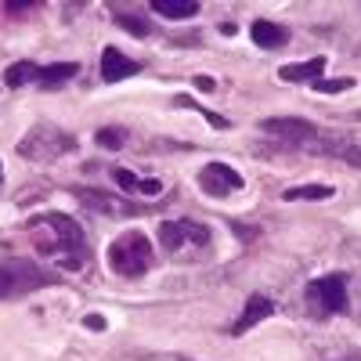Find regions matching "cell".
<instances>
[{
	"label": "cell",
	"mask_w": 361,
	"mask_h": 361,
	"mask_svg": "<svg viewBox=\"0 0 361 361\" xmlns=\"http://www.w3.org/2000/svg\"><path fill=\"white\" fill-rule=\"evenodd\" d=\"M264 134H279L282 141H289L293 148H307V152H322V156H336V159H347L354 166H361V148L347 137H336V134H325L318 130L307 119H289V116H279V119H264L260 123Z\"/></svg>",
	"instance_id": "1"
},
{
	"label": "cell",
	"mask_w": 361,
	"mask_h": 361,
	"mask_svg": "<svg viewBox=\"0 0 361 361\" xmlns=\"http://www.w3.org/2000/svg\"><path fill=\"white\" fill-rule=\"evenodd\" d=\"M54 286V271L40 267L29 257H4L0 260V300H15L25 293H37Z\"/></svg>",
	"instance_id": "2"
},
{
	"label": "cell",
	"mask_w": 361,
	"mask_h": 361,
	"mask_svg": "<svg viewBox=\"0 0 361 361\" xmlns=\"http://www.w3.org/2000/svg\"><path fill=\"white\" fill-rule=\"evenodd\" d=\"M148 264H152V243H148L141 231H127L123 238H116L109 246V267L123 279L145 275Z\"/></svg>",
	"instance_id": "3"
},
{
	"label": "cell",
	"mask_w": 361,
	"mask_h": 361,
	"mask_svg": "<svg viewBox=\"0 0 361 361\" xmlns=\"http://www.w3.org/2000/svg\"><path fill=\"white\" fill-rule=\"evenodd\" d=\"M37 224H47V228L54 231V238H58V250L66 253V267H69V271L83 267L87 235H83V228H80L73 217H66V214H44Z\"/></svg>",
	"instance_id": "4"
},
{
	"label": "cell",
	"mask_w": 361,
	"mask_h": 361,
	"mask_svg": "<svg viewBox=\"0 0 361 361\" xmlns=\"http://www.w3.org/2000/svg\"><path fill=\"white\" fill-rule=\"evenodd\" d=\"M307 300L322 314H340L347 307V279L343 275H325L307 286Z\"/></svg>",
	"instance_id": "5"
},
{
	"label": "cell",
	"mask_w": 361,
	"mask_h": 361,
	"mask_svg": "<svg viewBox=\"0 0 361 361\" xmlns=\"http://www.w3.org/2000/svg\"><path fill=\"white\" fill-rule=\"evenodd\" d=\"M159 243L170 253L185 250V246H206L209 243V228L195 224V221H163L159 224Z\"/></svg>",
	"instance_id": "6"
},
{
	"label": "cell",
	"mask_w": 361,
	"mask_h": 361,
	"mask_svg": "<svg viewBox=\"0 0 361 361\" xmlns=\"http://www.w3.org/2000/svg\"><path fill=\"white\" fill-rule=\"evenodd\" d=\"M199 188L206 195H214V199H224V195L243 188V173H238L235 166H228V163H206L202 173H199Z\"/></svg>",
	"instance_id": "7"
},
{
	"label": "cell",
	"mask_w": 361,
	"mask_h": 361,
	"mask_svg": "<svg viewBox=\"0 0 361 361\" xmlns=\"http://www.w3.org/2000/svg\"><path fill=\"white\" fill-rule=\"evenodd\" d=\"M141 66L134 62V58H127L123 51H116V47H105L102 51V80L105 83H119V80H127L134 76Z\"/></svg>",
	"instance_id": "8"
},
{
	"label": "cell",
	"mask_w": 361,
	"mask_h": 361,
	"mask_svg": "<svg viewBox=\"0 0 361 361\" xmlns=\"http://www.w3.org/2000/svg\"><path fill=\"white\" fill-rule=\"evenodd\" d=\"M271 314H275V304H271L267 296L253 293V296L246 300V307H243V318L231 325V333H235V336H243V333H250L257 322H264V318H271Z\"/></svg>",
	"instance_id": "9"
},
{
	"label": "cell",
	"mask_w": 361,
	"mask_h": 361,
	"mask_svg": "<svg viewBox=\"0 0 361 361\" xmlns=\"http://www.w3.org/2000/svg\"><path fill=\"white\" fill-rule=\"evenodd\" d=\"M322 73H325V58L318 54V58H311V62L282 66V69H279V80H286V83H318Z\"/></svg>",
	"instance_id": "10"
},
{
	"label": "cell",
	"mask_w": 361,
	"mask_h": 361,
	"mask_svg": "<svg viewBox=\"0 0 361 361\" xmlns=\"http://www.w3.org/2000/svg\"><path fill=\"white\" fill-rule=\"evenodd\" d=\"M250 33H253V44H260V47H267V51H275V47H282V44L289 40L286 25H279V22H267V18H257Z\"/></svg>",
	"instance_id": "11"
},
{
	"label": "cell",
	"mask_w": 361,
	"mask_h": 361,
	"mask_svg": "<svg viewBox=\"0 0 361 361\" xmlns=\"http://www.w3.org/2000/svg\"><path fill=\"white\" fill-rule=\"evenodd\" d=\"M80 73V66L76 62H54V66H44V69H37V83L40 87H62L66 80H73Z\"/></svg>",
	"instance_id": "12"
},
{
	"label": "cell",
	"mask_w": 361,
	"mask_h": 361,
	"mask_svg": "<svg viewBox=\"0 0 361 361\" xmlns=\"http://www.w3.org/2000/svg\"><path fill=\"white\" fill-rule=\"evenodd\" d=\"M152 11L177 22V18H195L199 15V4H195V0H173V4H170V0H156Z\"/></svg>",
	"instance_id": "13"
},
{
	"label": "cell",
	"mask_w": 361,
	"mask_h": 361,
	"mask_svg": "<svg viewBox=\"0 0 361 361\" xmlns=\"http://www.w3.org/2000/svg\"><path fill=\"white\" fill-rule=\"evenodd\" d=\"M289 202H300V199H307V202H318V199H333V185H304V188H286Z\"/></svg>",
	"instance_id": "14"
},
{
	"label": "cell",
	"mask_w": 361,
	"mask_h": 361,
	"mask_svg": "<svg viewBox=\"0 0 361 361\" xmlns=\"http://www.w3.org/2000/svg\"><path fill=\"white\" fill-rule=\"evenodd\" d=\"M29 80H37V66H33V62H15V66H8V73H4V83H8L11 90L25 87Z\"/></svg>",
	"instance_id": "15"
},
{
	"label": "cell",
	"mask_w": 361,
	"mask_h": 361,
	"mask_svg": "<svg viewBox=\"0 0 361 361\" xmlns=\"http://www.w3.org/2000/svg\"><path fill=\"white\" fill-rule=\"evenodd\" d=\"M314 90H322V94H340V90H350L354 87V80L350 76H340V80H318V83H311Z\"/></svg>",
	"instance_id": "16"
},
{
	"label": "cell",
	"mask_w": 361,
	"mask_h": 361,
	"mask_svg": "<svg viewBox=\"0 0 361 361\" xmlns=\"http://www.w3.org/2000/svg\"><path fill=\"white\" fill-rule=\"evenodd\" d=\"M123 137H127L123 130H112V127H102L98 130V145L102 148H123Z\"/></svg>",
	"instance_id": "17"
},
{
	"label": "cell",
	"mask_w": 361,
	"mask_h": 361,
	"mask_svg": "<svg viewBox=\"0 0 361 361\" xmlns=\"http://www.w3.org/2000/svg\"><path fill=\"white\" fill-rule=\"evenodd\" d=\"M112 180H116V185L123 188V192H137V177H134L130 170H123V166L112 170Z\"/></svg>",
	"instance_id": "18"
},
{
	"label": "cell",
	"mask_w": 361,
	"mask_h": 361,
	"mask_svg": "<svg viewBox=\"0 0 361 361\" xmlns=\"http://www.w3.org/2000/svg\"><path fill=\"white\" fill-rule=\"evenodd\" d=\"M116 22L127 29V33H134V37H148V25L141 22V18H127V15H116Z\"/></svg>",
	"instance_id": "19"
},
{
	"label": "cell",
	"mask_w": 361,
	"mask_h": 361,
	"mask_svg": "<svg viewBox=\"0 0 361 361\" xmlns=\"http://www.w3.org/2000/svg\"><path fill=\"white\" fill-rule=\"evenodd\" d=\"M137 192H141V195H159L163 185H159V180H137Z\"/></svg>",
	"instance_id": "20"
},
{
	"label": "cell",
	"mask_w": 361,
	"mask_h": 361,
	"mask_svg": "<svg viewBox=\"0 0 361 361\" xmlns=\"http://www.w3.org/2000/svg\"><path fill=\"white\" fill-rule=\"evenodd\" d=\"M195 87L209 94V90H217V80H214V76H195Z\"/></svg>",
	"instance_id": "21"
},
{
	"label": "cell",
	"mask_w": 361,
	"mask_h": 361,
	"mask_svg": "<svg viewBox=\"0 0 361 361\" xmlns=\"http://www.w3.org/2000/svg\"><path fill=\"white\" fill-rule=\"evenodd\" d=\"M87 325H90V329H98V333H102V329H105V318H98V314H90V318H87Z\"/></svg>",
	"instance_id": "22"
},
{
	"label": "cell",
	"mask_w": 361,
	"mask_h": 361,
	"mask_svg": "<svg viewBox=\"0 0 361 361\" xmlns=\"http://www.w3.org/2000/svg\"><path fill=\"white\" fill-rule=\"evenodd\" d=\"M0 180H4V166H0Z\"/></svg>",
	"instance_id": "23"
}]
</instances>
